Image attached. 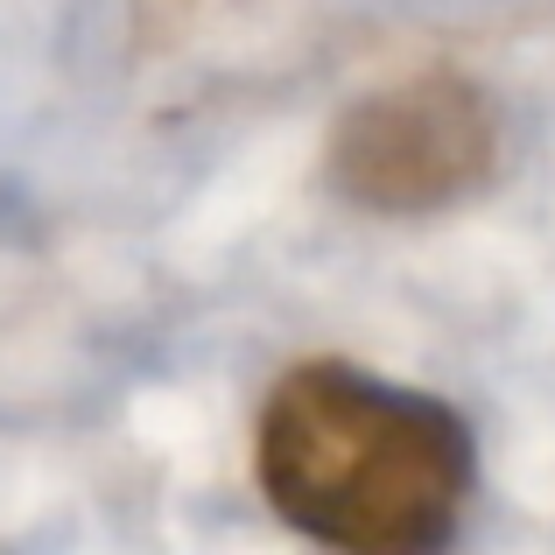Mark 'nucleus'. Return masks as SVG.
Listing matches in <instances>:
<instances>
[{"label": "nucleus", "mask_w": 555, "mask_h": 555, "mask_svg": "<svg viewBox=\"0 0 555 555\" xmlns=\"http://www.w3.org/2000/svg\"><path fill=\"white\" fill-rule=\"evenodd\" d=\"M260 486L331 555H443L472 500V429L436 393L302 366L260 415Z\"/></svg>", "instance_id": "obj_1"}, {"label": "nucleus", "mask_w": 555, "mask_h": 555, "mask_svg": "<svg viewBox=\"0 0 555 555\" xmlns=\"http://www.w3.org/2000/svg\"><path fill=\"white\" fill-rule=\"evenodd\" d=\"M500 127L478 85L429 70L359 99L331 134V177L366 211H436L486 183Z\"/></svg>", "instance_id": "obj_2"}]
</instances>
